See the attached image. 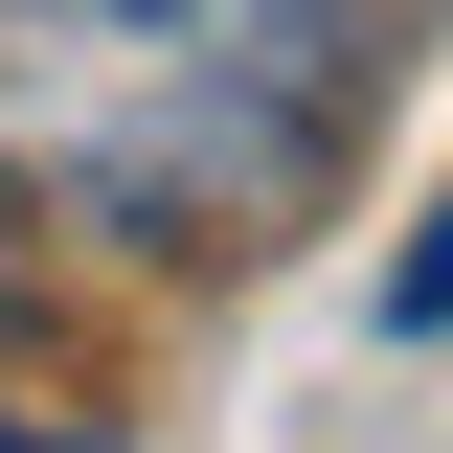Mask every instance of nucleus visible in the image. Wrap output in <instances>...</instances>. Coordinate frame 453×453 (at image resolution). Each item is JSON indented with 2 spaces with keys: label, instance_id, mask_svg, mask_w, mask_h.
<instances>
[{
  "label": "nucleus",
  "instance_id": "nucleus-3",
  "mask_svg": "<svg viewBox=\"0 0 453 453\" xmlns=\"http://www.w3.org/2000/svg\"><path fill=\"white\" fill-rule=\"evenodd\" d=\"M0 453H113V431H23V408H0Z\"/></svg>",
  "mask_w": 453,
  "mask_h": 453
},
{
  "label": "nucleus",
  "instance_id": "nucleus-1",
  "mask_svg": "<svg viewBox=\"0 0 453 453\" xmlns=\"http://www.w3.org/2000/svg\"><path fill=\"white\" fill-rule=\"evenodd\" d=\"M386 0H0V181L136 250H273L340 181Z\"/></svg>",
  "mask_w": 453,
  "mask_h": 453
},
{
  "label": "nucleus",
  "instance_id": "nucleus-2",
  "mask_svg": "<svg viewBox=\"0 0 453 453\" xmlns=\"http://www.w3.org/2000/svg\"><path fill=\"white\" fill-rule=\"evenodd\" d=\"M386 318H408V340H453V181H431V226L386 250Z\"/></svg>",
  "mask_w": 453,
  "mask_h": 453
}]
</instances>
